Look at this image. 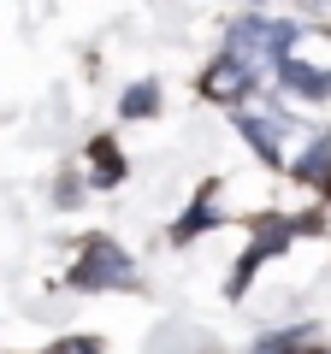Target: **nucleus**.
<instances>
[{
  "instance_id": "7ed1b4c3",
  "label": "nucleus",
  "mask_w": 331,
  "mask_h": 354,
  "mask_svg": "<svg viewBox=\"0 0 331 354\" xmlns=\"http://www.w3.org/2000/svg\"><path fill=\"white\" fill-rule=\"evenodd\" d=\"M296 230H314V218H302V225H290V218H278V213L255 218V248L242 254V266L231 272V295H237V290H249V278H255V266H260V260H272V254H284V248H290V236H296Z\"/></svg>"
},
{
  "instance_id": "0eeeda50",
  "label": "nucleus",
  "mask_w": 331,
  "mask_h": 354,
  "mask_svg": "<svg viewBox=\"0 0 331 354\" xmlns=\"http://www.w3.org/2000/svg\"><path fill=\"white\" fill-rule=\"evenodd\" d=\"M89 183H95V189L125 183V160H118V142L113 136H95L89 142Z\"/></svg>"
},
{
  "instance_id": "f03ea898",
  "label": "nucleus",
  "mask_w": 331,
  "mask_h": 354,
  "mask_svg": "<svg viewBox=\"0 0 331 354\" xmlns=\"http://www.w3.org/2000/svg\"><path fill=\"white\" fill-rule=\"evenodd\" d=\"M71 290H136V266H130V254L118 248L113 236H89L83 242V254H77L71 266Z\"/></svg>"
},
{
  "instance_id": "39448f33",
  "label": "nucleus",
  "mask_w": 331,
  "mask_h": 354,
  "mask_svg": "<svg viewBox=\"0 0 331 354\" xmlns=\"http://www.w3.org/2000/svg\"><path fill=\"white\" fill-rule=\"evenodd\" d=\"M237 130H242V136H249V142H255V153H260V160H267V165H278L284 160V130H290V118H255V113H237Z\"/></svg>"
},
{
  "instance_id": "9b49d317",
  "label": "nucleus",
  "mask_w": 331,
  "mask_h": 354,
  "mask_svg": "<svg viewBox=\"0 0 331 354\" xmlns=\"http://www.w3.org/2000/svg\"><path fill=\"white\" fill-rule=\"evenodd\" d=\"M118 113H125V118H148V113H160V83H130V88H125V101H118Z\"/></svg>"
},
{
  "instance_id": "423d86ee",
  "label": "nucleus",
  "mask_w": 331,
  "mask_h": 354,
  "mask_svg": "<svg viewBox=\"0 0 331 354\" xmlns=\"http://www.w3.org/2000/svg\"><path fill=\"white\" fill-rule=\"evenodd\" d=\"M278 83L290 88V95H302V101H325L331 95V71H314V65H302V59H284Z\"/></svg>"
},
{
  "instance_id": "6e6552de",
  "label": "nucleus",
  "mask_w": 331,
  "mask_h": 354,
  "mask_svg": "<svg viewBox=\"0 0 331 354\" xmlns=\"http://www.w3.org/2000/svg\"><path fill=\"white\" fill-rule=\"evenodd\" d=\"M255 354H331V342H319V330L302 325V330H284V337H260Z\"/></svg>"
},
{
  "instance_id": "9d476101",
  "label": "nucleus",
  "mask_w": 331,
  "mask_h": 354,
  "mask_svg": "<svg viewBox=\"0 0 331 354\" xmlns=\"http://www.w3.org/2000/svg\"><path fill=\"white\" fill-rule=\"evenodd\" d=\"M207 225H219V213H213V189H202V201L190 207V213L172 225V242H190V236H202Z\"/></svg>"
},
{
  "instance_id": "1a4fd4ad",
  "label": "nucleus",
  "mask_w": 331,
  "mask_h": 354,
  "mask_svg": "<svg viewBox=\"0 0 331 354\" xmlns=\"http://www.w3.org/2000/svg\"><path fill=\"white\" fill-rule=\"evenodd\" d=\"M302 183H314V189H331V136H319L314 148H307V160H296L290 165Z\"/></svg>"
},
{
  "instance_id": "f257e3e1",
  "label": "nucleus",
  "mask_w": 331,
  "mask_h": 354,
  "mask_svg": "<svg viewBox=\"0 0 331 354\" xmlns=\"http://www.w3.org/2000/svg\"><path fill=\"white\" fill-rule=\"evenodd\" d=\"M290 41H296V24L290 18H237L231 24V36H225V53L231 59H242V65H272L278 71L284 59H290Z\"/></svg>"
},
{
  "instance_id": "f8f14e48",
  "label": "nucleus",
  "mask_w": 331,
  "mask_h": 354,
  "mask_svg": "<svg viewBox=\"0 0 331 354\" xmlns=\"http://www.w3.org/2000/svg\"><path fill=\"white\" fill-rule=\"evenodd\" d=\"M48 354H101V342L95 337H65V342H53Z\"/></svg>"
},
{
  "instance_id": "20e7f679",
  "label": "nucleus",
  "mask_w": 331,
  "mask_h": 354,
  "mask_svg": "<svg viewBox=\"0 0 331 354\" xmlns=\"http://www.w3.org/2000/svg\"><path fill=\"white\" fill-rule=\"evenodd\" d=\"M255 65H242V59H231V53H219L213 65H207V77H202V95L207 101H249V95H255Z\"/></svg>"
},
{
  "instance_id": "ddd939ff",
  "label": "nucleus",
  "mask_w": 331,
  "mask_h": 354,
  "mask_svg": "<svg viewBox=\"0 0 331 354\" xmlns=\"http://www.w3.org/2000/svg\"><path fill=\"white\" fill-rule=\"evenodd\" d=\"M302 6H325V0H302Z\"/></svg>"
}]
</instances>
